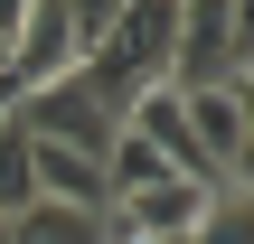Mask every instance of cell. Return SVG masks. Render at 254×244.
I'll return each mask as SVG.
<instances>
[{
    "label": "cell",
    "mask_w": 254,
    "mask_h": 244,
    "mask_svg": "<svg viewBox=\"0 0 254 244\" xmlns=\"http://www.w3.org/2000/svg\"><path fill=\"white\" fill-rule=\"evenodd\" d=\"M245 66H254L245 0H179V19H170V94L245 85Z\"/></svg>",
    "instance_id": "1"
},
{
    "label": "cell",
    "mask_w": 254,
    "mask_h": 244,
    "mask_svg": "<svg viewBox=\"0 0 254 244\" xmlns=\"http://www.w3.org/2000/svg\"><path fill=\"white\" fill-rule=\"evenodd\" d=\"M19 122H28V141H66V150H85V160H104L113 132H123V113H113L85 75H57V85L19 94Z\"/></svg>",
    "instance_id": "2"
},
{
    "label": "cell",
    "mask_w": 254,
    "mask_h": 244,
    "mask_svg": "<svg viewBox=\"0 0 254 244\" xmlns=\"http://www.w3.org/2000/svg\"><path fill=\"white\" fill-rule=\"evenodd\" d=\"M179 122H189V141H198L207 179H217V188H245V160H254V103H245V85H198V94H179Z\"/></svg>",
    "instance_id": "3"
},
{
    "label": "cell",
    "mask_w": 254,
    "mask_h": 244,
    "mask_svg": "<svg viewBox=\"0 0 254 244\" xmlns=\"http://www.w3.org/2000/svg\"><path fill=\"white\" fill-rule=\"evenodd\" d=\"M207 207H217V188H198V179H151V188H132V197L104 207V244H179Z\"/></svg>",
    "instance_id": "4"
},
{
    "label": "cell",
    "mask_w": 254,
    "mask_h": 244,
    "mask_svg": "<svg viewBox=\"0 0 254 244\" xmlns=\"http://www.w3.org/2000/svg\"><path fill=\"white\" fill-rule=\"evenodd\" d=\"M28 179H38L47 207H85V216H104V160H85V150H66V141H28Z\"/></svg>",
    "instance_id": "5"
},
{
    "label": "cell",
    "mask_w": 254,
    "mask_h": 244,
    "mask_svg": "<svg viewBox=\"0 0 254 244\" xmlns=\"http://www.w3.org/2000/svg\"><path fill=\"white\" fill-rule=\"evenodd\" d=\"M0 244H104V216H85V207H19L9 226H0Z\"/></svg>",
    "instance_id": "6"
},
{
    "label": "cell",
    "mask_w": 254,
    "mask_h": 244,
    "mask_svg": "<svg viewBox=\"0 0 254 244\" xmlns=\"http://www.w3.org/2000/svg\"><path fill=\"white\" fill-rule=\"evenodd\" d=\"M38 207V179H28V122H0V226Z\"/></svg>",
    "instance_id": "7"
},
{
    "label": "cell",
    "mask_w": 254,
    "mask_h": 244,
    "mask_svg": "<svg viewBox=\"0 0 254 244\" xmlns=\"http://www.w3.org/2000/svg\"><path fill=\"white\" fill-rule=\"evenodd\" d=\"M0 122H19V75L0 66Z\"/></svg>",
    "instance_id": "8"
},
{
    "label": "cell",
    "mask_w": 254,
    "mask_h": 244,
    "mask_svg": "<svg viewBox=\"0 0 254 244\" xmlns=\"http://www.w3.org/2000/svg\"><path fill=\"white\" fill-rule=\"evenodd\" d=\"M19 9H28V0H0V38H9V28H19Z\"/></svg>",
    "instance_id": "9"
},
{
    "label": "cell",
    "mask_w": 254,
    "mask_h": 244,
    "mask_svg": "<svg viewBox=\"0 0 254 244\" xmlns=\"http://www.w3.org/2000/svg\"><path fill=\"white\" fill-rule=\"evenodd\" d=\"M0 66H9V38H0Z\"/></svg>",
    "instance_id": "10"
}]
</instances>
